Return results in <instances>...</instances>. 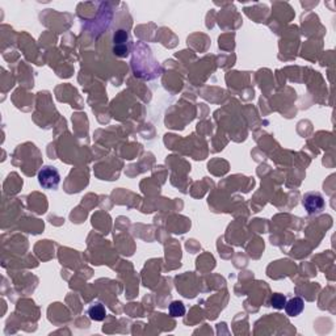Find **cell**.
Listing matches in <instances>:
<instances>
[{"label":"cell","mask_w":336,"mask_h":336,"mask_svg":"<svg viewBox=\"0 0 336 336\" xmlns=\"http://www.w3.org/2000/svg\"><path fill=\"white\" fill-rule=\"evenodd\" d=\"M286 304V297L284 294H280V293H276L271 297V306L277 309V310H281L284 309Z\"/></svg>","instance_id":"52a82bcc"},{"label":"cell","mask_w":336,"mask_h":336,"mask_svg":"<svg viewBox=\"0 0 336 336\" xmlns=\"http://www.w3.org/2000/svg\"><path fill=\"white\" fill-rule=\"evenodd\" d=\"M284 309H285L286 314L289 317H297L304 311L305 302L301 297H293L289 301H286Z\"/></svg>","instance_id":"277c9868"},{"label":"cell","mask_w":336,"mask_h":336,"mask_svg":"<svg viewBox=\"0 0 336 336\" xmlns=\"http://www.w3.org/2000/svg\"><path fill=\"white\" fill-rule=\"evenodd\" d=\"M302 205L310 216H317L323 212L326 201L319 192H307L302 197Z\"/></svg>","instance_id":"3957f363"},{"label":"cell","mask_w":336,"mask_h":336,"mask_svg":"<svg viewBox=\"0 0 336 336\" xmlns=\"http://www.w3.org/2000/svg\"><path fill=\"white\" fill-rule=\"evenodd\" d=\"M168 311H170L171 317H184L185 315V306L181 301H174L172 304L168 307Z\"/></svg>","instance_id":"8992f818"},{"label":"cell","mask_w":336,"mask_h":336,"mask_svg":"<svg viewBox=\"0 0 336 336\" xmlns=\"http://www.w3.org/2000/svg\"><path fill=\"white\" fill-rule=\"evenodd\" d=\"M131 49V40L129 33L123 29H118L113 34V53L119 57H127Z\"/></svg>","instance_id":"7a4b0ae2"},{"label":"cell","mask_w":336,"mask_h":336,"mask_svg":"<svg viewBox=\"0 0 336 336\" xmlns=\"http://www.w3.org/2000/svg\"><path fill=\"white\" fill-rule=\"evenodd\" d=\"M87 314L91 321L95 322H103L107 317V310H105L104 305L100 302H94L91 304L87 309Z\"/></svg>","instance_id":"5b68a950"},{"label":"cell","mask_w":336,"mask_h":336,"mask_svg":"<svg viewBox=\"0 0 336 336\" xmlns=\"http://www.w3.org/2000/svg\"><path fill=\"white\" fill-rule=\"evenodd\" d=\"M38 183L45 189H57L61 183L59 171L53 166L42 167L38 172Z\"/></svg>","instance_id":"6da1fadb"}]
</instances>
